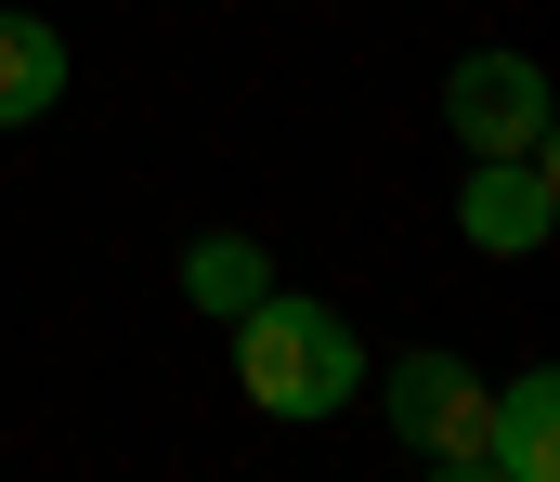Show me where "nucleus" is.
I'll return each instance as SVG.
<instances>
[{"label": "nucleus", "mask_w": 560, "mask_h": 482, "mask_svg": "<svg viewBox=\"0 0 560 482\" xmlns=\"http://www.w3.org/2000/svg\"><path fill=\"white\" fill-rule=\"evenodd\" d=\"M235 378H248L261 418H339V404L365 391V339L326 314V301L261 287V301L235 314Z\"/></svg>", "instance_id": "1"}, {"label": "nucleus", "mask_w": 560, "mask_h": 482, "mask_svg": "<svg viewBox=\"0 0 560 482\" xmlns=\"http://www.w3.org/2000/svg\"><path fill=\"white\" fill-rule=\"evenodd\" d=\"M378 404H392V431H405L443 482H495V391H482L456 352H405V365L378 378Z\"/></svg>", "instance_id": "2"}, {"label": "nucleus", "mask_w": 560, "mask_h": 482, "mask_svg": "<svg viewBox=\"0 0 560 482\" xmlns=\"http://www.w3.org/2000/svg\"><path fill=\"white\" fill-rule=\"evenodd\" d=\"M443 118H456L469 157H548V79H535L522 52H469V66L443 79Z\"/></svg>", "instance_id": "3"}, {"label": "nucleus", "mask_w": 560, "mask_h": 482, "mask_svg": "<svg viewBox=\"0 0 560 482\" xmlns=\"http://www.w3.org/2000/svg\"><path fill=\"white\" fill-rule=\"evenodd\" d=\"M548 222H560L548 157H469V183H456V235H469V248L522 261V248H548Z\"/></svg>", "instance_id": "4"}, {"label": "nucleus", "mask_w": 560, "mask_h": 482, "mask_svg": "<svg viewBox=\"0 0 560 482\" xmlns=\"http://www.w3.org/2000/svg\"><path fill=\"white\" fill-rule=\"evenodd\" d=\"M66 105V26L52 13H0V131Z\"/></svg>", "instance_id": "5"}, {"label": "nucleus", "mask_w": 560, "mask_h": 482, "mask_svg": "<svg viewBox=\"0 0 560 482\" xmlns=\"http://www.w3.org/2000/svg\"><path fill=\"white\" fill-rule=\"evenodd\" d=\"M548 470H560V378L522 365L495 391V482H548Z\"/></svg>", "instance_id": "6"}, {"label": "nucleus", "mask_w": 560, "mask_h": 482, "mask_svg": "<svg viewBox=\"0 0 560 482\" xmlns=\"http://www.w3.org/2000/svg\"><path fill=\"white\" fill-rule=\"evenodd\" d=\"M183 287H196L209 314H248V301L275 287V261H261L248 235H196V261H183Z\"/></svg>", "instance_id": "7"}]
</instances>
